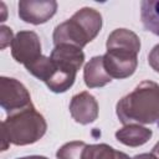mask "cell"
<instances>
[{
  "instance_id": "cell-1",
  "label": "cell",
  "mask_w": 159,
  "mask_h": 159,
  "mask_svg": "<svg viewBox=\"0 0 159 159\" xmlns=\"http://www.w3.org/2000/svg\"><path fill=\"white\" fill-rule=\"evenodd\" d=\"M116 113L122 124H154L159 122V84L143 81L120 98Z\"/></svg>"
},
{
  "instance_id": "cell-2",
  "label": "cell",
  "mask_w": 159,
  "mask_h": 159,
  "mask_svg": "<svg viewBox=\"0 0 159 159\" xmlns=\"http://www.w3.org/2000/svg\"><path fill=\"white\" fill-rule=\"evenodd\" d=\"M47 123L43 116L34 106L7 116L1 123V150H6L10 144H34L45 135Z\"/></svg>"
},
{
  "instance_id": "cell-3",
  "label": "cell",
  "mask_w": 159,
  "mask_h": 159,
  "mask_svg": "<svg viewBox=\"0 0 159 159\" xmlns=\"http://www.w3.org/2000/svg\"><path fill=\"white\" fill-rule=\"evenodd\" d=\"M102 29V15L93 7H82L77 10L71 19L61 22L53 30L52 40L57 45H72L84 47L96 39Z\"/></svg>"
},
{
  "instance_id": "cell-4",
  "label": "cell",
  "mask_w": 159,
  "mask_h": 159,
  "mask_svg": "<svg viewBox=\"0 0 159 159\" xmlns=\"http://www.w3.org/2000/svg\"><path fill=\"white\" fill-rule=\"evenodd\" d=\"M0 104L7 116L34 106L27 88L20 81L5 76L0 78Z\"/></svg>"
},
{
  "instance_id": "cell-5",
  "label": "cell",
  "mask_w": 159,
  "mask_h": 159,
  "mask_svg": "<svg viewBox=\"0 0 159 159\" xmlns=\"http://www.w3.org/2000/svg\"><path fill=\"white\" fill-rule=\"evenodd\" d=\"M138 53L128 50L112 48L103 55V63L107 73L112 78L123 80L132 76L138 66Z\"/></svg>"
},
{
  "instance_id": "cell-6",
  "label": "cell",
  "mask_w": 159,
  "mask_h": 159,
  "mask_svg": "<svg viewBox=\"0 0 159 159\" xmlns=\"http://www.w3.org/2000/svg\"><path fill=\"white\" fill-rule=\"evenodd\" d=\"M12 58L24 66L36 61L41 55L40 37L34 31H20L15 35L11 43Z\"/></svg>"
},
{
  "instance_id": "cell-7",
  "label": "cell",
  "mask_w": 159,
  "mask_h": 159,
  "mask_svg": "<svg viewBox=\"0 0 159 159\" xmlns=\"http://www.w3.org/2000/svg\"><path fill=\"white\" fill-rule=\"evenodd\" d=\"M19 17L32 25L47 22L57 10L55 0H21L17 5Z\"/></svg>"
},
{
  "instance_id": "cell-8",
  "label": "cell",
  "mask_w": 159,
  "mask_h": 159,
  "mask_svg": "<svg viewBox=\"0 0 159 159\" xmlns=\"http://www.w3.org/2000/svg\"><path fill=\"white\" fill-rule=\"evenodd\" d=\"M70 113L75 122L86 125L94 122L98 117L97 99L89 92H80L75 94L70 103Z\"/></svg>"
},
{
  "instance_id": "cell-9",
  "label": "cell",
  "mask_w": 159,
  "mask_h": 159,
  "mask_svg": "<svg viewBox=\"0 0 159 159\" xmlns=\"http://www.w3.org/2000/svg\"><path fill=\"white\" fill-rule=\"evenodd\" d=\"M50 58L56 63L57 67L77 72L84 62V53L80 47L62 43L55 46Z\"/></svg>"
},
{
  "instance_id": "cell-10",
  "label": "cell",
  "mask_w": 159,
  "mask_h": 159,
  "mask_svg": "<svg viewBox=\"0 0 159 159\" xmlns=\"http://www.w3.org/2000/svg\"><path fill=\"white\" fill-rule=\"evenodd\" d=\"M83 80L88 88L104 87L112 81V77L104 68L103 56H94L86 63L83 70Z\"/></svg>"
},
{
  "instance_id": "cell-11",
  "label": "cell",
  "mask_w": 159,
  "mask_h": 159,
  "mask_svg": "<svg viewBox=\"0 0 159 159\" xmlns=\"http://www.w3.org/2000/svg\"><path fill=\"white\" fill-rule=\"evenodd\" d=\"M152 129L140 124H127L116 132V139L127 147H140L152 138Z\"/></svg>"
},
{
  "instance_id": "cell-12",
  "label": "cell",
  "mask_w": 159,
  "mask_h": 159,
  "mask_svg": "<svg viewBox=\"0 0 159 159\" xmlns=\"http://www.w3.org/2000/svg\"><path fill=\"white\" fill-rule=\"evenodd\" d=\"M107 50L120 48L138 53L140 50V40L135 32L128 29H116L112 31L106 42Z\"/></svg>"
},
{
  "instance_id": "cell-13",
  "label": "cell",
  "mask_w": 159,
  "mask_h": 159,
  "mask_svg": "<svg viewBox=\"0 0 159 159\" xmlns=\"http://www.w3.org/2000/svg\"><path fill=\"white\" fill-rule=\"evenodd\" d=\"M140 20L147 31L159 36V0L140 2Z\"/></svg>"
},
{
  "instance_id": "cell-14",
  "label": "cell",
  "mask_w": 159,
  "mask_h": 159,
  "mask_svg": "<svg viewBox=\"0 0 159 159\" xmlns=\"http://www.w3.org/2000/svg\"><path fill=\"white\" fill-rule=\"evenodd\" d=\"M76 75L77 72L67 71V70H63L56 66L55 72L45 83L48 87V89L52 91L53 93H63L72 87L76 80Z\"/></svg>"
},
{
  "instance_id": "cell-15",
  "label": "cell",
  "mask_w": 159,
  "mask_h": 159,
  "mask_svg": "<svg viewBox=\"0 0 159 159\" xmlns=\"http://www.w3.org/2000/svg\"><path fill=\"white\" fill-rule=\"evenodd\" d=\"M25 68H26L32 76H35L37 80H40V81H42V82H46V81L52 76V73L55 72L56 65H55V62H53L50 57L40 56L36 61H34V62L26 65Z\"/></svg>"
},
{
  "instance_id": "cell-16",
  "label": "cell",
  "mask_w": 159,
  "mask_h": 159,
  "mask_svg": "<svg viewBox=\"0 0 159 159\" xmlns=\"http://www.w3.org/2000/svg\"><path fill=\"white\" fill-rule=\"evenodd\" d=\"M117 150L108 144H91L83 152V159H116Z\"/></svg>"
},
{
  "instance_id": "cell-17",
  "label": "cell",
  "mask_w": 159,
  "mask_h": 159,
  "mask_svg": "<svg viewBox=\"0 0 159 159\" xmlns=\"http://www.w3.org/2000/svg\"><path fill=\"white\" fill-rule=\"evenodd\" d=\"M87 144L84 142L73 140L63 144L56 153L57 159H83V152Z\"/></svg>"
},
{
  "instance_id": "cell-18",
  "label": "cell",
  "mask_w": 159,
  "mask_h": 159,
  "mask_svg": "<svg viewBox=\"0 0 159 159\" xmlns=\"http://www.w3.org/2000/svg\"><path fill=\"white\" fill-rule=\"evenodd\" d=\"M12 40H14L12 30L5 25H1V27H0V47H1V50H4L6 46L11 45Z\"/></svg>"
},
{
  "instance_id": "cell-19",
  "label": "cell",
  "mask_w": 159,
  "mask_h": 159,
  "mask_svg": "<svg viewBox=\"0 0 159 159\" xmlns=\"http://www.w3.org/2000/svg\"><path fill=\"white\" fill-rule=\"evenodd\" d=\"M148 63H149V66L155 72L159 73V43L155 45L152 48V51L149 52V55H148Z\"/></svg>"
},
{
  "instance_id": "cell-20",
  "label": "cell",
  "mask_w": 159,
  "mask_h": 159,
  "mask_svg": "<svg viewBox=\"0 0 159 159\" xmlns=\"http://www.w3.org/2000/svg\"><path fill=\"white\" fill-rule=\"evenodd\" d=\"M132 159H158V158L152 153H143V154H138V155L133 157Z\"/></svg>"
},
{
  "instance_id": "cell-21",
  "label": "cell",
  "mask_w": 159,
  "mask_h": 159,
  "mask_svg": "<svg viewBox=\"0 0 159 159\" xmlns=\"http://www.w3.org/2000/svg\"><path fill=\"white\" fill-rule=\"evenodd\" d=\"M116 159H130L125 153H123V152H118L117 150V155H116Z\"/></svg>"
},
{
  "instance_id": "cell-22",
  "label": "cell",
  "mask_w": 159,
  "mask_h": 159,
  "mask_svg": "<svg viewBox=\"0 0 159 159\" xmlns=\"http://www.w3.org/2000/svg\"><path fill=\"white\" fill-rule=\"evenodd\" d=\"M152 154H154V155L159 159V142L153 147V149H152Z\"/></svg>"
},
{
  "instance_id": "cell-23",
  "label": "cell",
  "mask_w": 159,
  "mask_h": 159,
  "mask_svg": "<svg viewBox=\"0 0 159 159\" xmlns=\"http://www.w3.org/2000/svg\"><path fill=\"white\" fill-rule=\"evenodd\" d=\"M17 159H47V158L41 157V155H30V157H24V158H17Z\"/></svg>"
}]
</instances>
